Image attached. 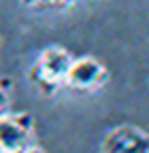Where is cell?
<instances>
[{"label": "cell", "mask_w": 149, "mask_h": 153, "mask_svg": "<svg viewBox=\"0 0 149 153\" xmlns=\"http://www.w3.org/2000/svg\"><path fill=\"white\" fill-rule=\"evenodd\" d=\"M72 60V53L62 45H47L36 60L32 62L28 70L30 85L39 91L41 96H55L60 89H64V79Z\"/></svg>", "instance_id": "cell-1"}, {"label": "cell", "mask_w": 149, "mask_h": 153, "mask_svg": "<svg viewBox=\"0 0 149 153\" xmlns=\"http://www.w3.org/2000/svg\"><path fill=\"white\" fill-rule=\"evenodd\" d=\"M41 149L43 147L36 138V123L32 113H0V153H32Z\"/></svg>", "instance_id": "cell-2"}, {"label": "cell", "mask_w": 149, "mask_h": 153, "mask_svg": "<svg viewBox=\"0 0 149 153\" xmlns=\"http://www.w3.org/2000/svg\"><path fill=\"white\" fill-rule=\"evenodd\" d=\"M109 81V68L94 55H79L70 60L64 89L79 94V96H94Z\"/></svg>", "instance_id": "cell-3"}, {"label": "cell", "mask_w": 149, "mask_h": 153, "mask_svg": "<svg viewBox=\"0 0 149 153\" xmlns=\"http://www.w3.org/2000/svg\"><path fill=\"white\" fill-rule=\"evenodd\" d=\"M100 151L102 153H149V132L134 123H119L102 136Z\"/></svg>", "instance_id": "cell-4"}, {"label": "cell", "mask_w": 149, "mask_h": 153, "mask_svg": "<svg viewBox=\"0 0 149 153\" xmlns=\"http://www.w3.org/2000/svg\"><path fill=\"white\" fill-rule=\"evenodd\" d=\"M24 7L30 9H43V11H66L72 4H77V0H19Z\"/></svg>", "instance_id": "cell-5"}, {"label": "cell", "mask_w": 149, "mask_h": 153, "mask_svg": "<svg viewBox=\"0 0 149 153\" xmlns=\"http://www.w3.org/2000/svg\"><path fill=\"white\" fill-rule=\"evenodd\" d=\"M11 89H13V83L9 79H0V113L9 111V104H11Z\"/></svg>", "instance_id": "cell-6"}]
</instances>
